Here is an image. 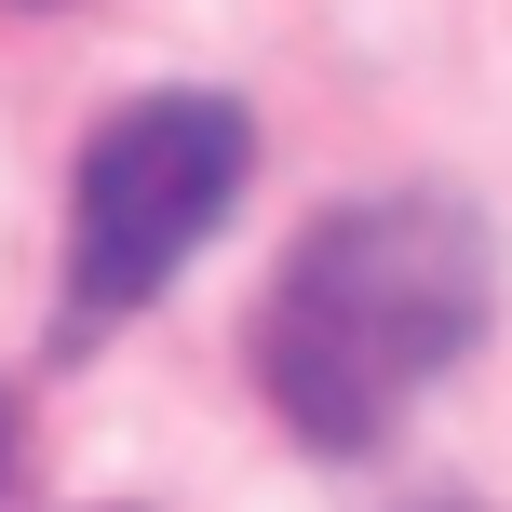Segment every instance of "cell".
I'll list each match as a JSON object with an SVG mask.
<instances>
[{
  "instance_id": "1",
  "label": "cell",
  "mask_w": 512,
  "mask_h": 512,
  "mask_svg": "<svg viewBox=\"0 0 512 512\" xmlns=\"http://www.w3.org/2000/svg\"><path fill=\"white\" fill-rule=\"evenodd\" d=\"M499 324V230L459 189H364L310 216L256 310V391L310 459H364Z\"/></svg>"
},
{
  "instance_id": "2",
  "label": "cell",
  "mask_w": 512,
  "mask_h": 512,
  "mask_svg": "<svg viewBox=\"0 0 512 512\" xmlns=\"http://www.w3.org/2000/svg\"><path fill=\"white\" fill-rule=\"evenodd\" d=\"M256 176V122L230 95H135L81 135L68 176V297H54V351H95L108 324L162 297L216 230H230Z\"/></svg>"
},
{
  "instance_id": "3",
  "label": "cell",
  "mask_w": 512,
  "mask_h": 512,
  "mask_svg": "<svg viewBox=\"0 0 512 512\" xmlns=\"http://www.w3.org/2000/svg\"><path fill=\"white\" fill-rule=\"evenodd\" d=\"M0 486H14V405H0Z\"/></svg>"
},
{
  "instance_id": "4",
  "label": "cell",
  "mask_w": 512,
  "mask_h": 512,
  "mask_svg": "<svg viewBox=\"0 0 512 512\" xmlns=\"http://www.w3.org/2000/svg\"><path fill=\"white\" fill-rule=\"evenodd\" d=\"M432 512H459V499H432Z\"/></svg>"
}]
</instances>
